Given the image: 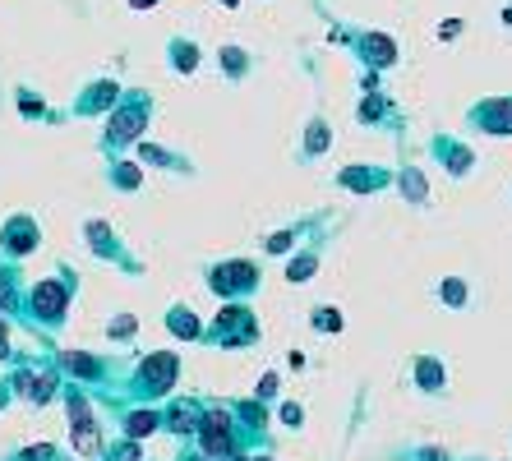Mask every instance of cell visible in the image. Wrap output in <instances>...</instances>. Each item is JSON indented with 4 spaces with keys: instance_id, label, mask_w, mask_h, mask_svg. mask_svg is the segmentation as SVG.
<instances>
[{
    "instance_id": "1",
    "label": "cell",
    "mask_w": 512,
    "mask_h": 461,
    "mask_svg": "<svg viewBox=\"0 0 512 461\" xmlns=\"http://www.w3.org/2000/svg\"><path fill=\"white\" fill-rule=\"evenodd\" d=\"M466 125L480 134H494V139H508L512 134V97H489L480 107L466 111Z\"/></svg>"
},
{
    "instance_id": "2",
    "label": "cell",
    "mask_w": 512,
    "mask_h": 461,
    "mask_svg": "<svg viewBox=\"0 0 512 461\" xmlns=\"http://www.w3.org/2000/svg\"><path fill=\"white\" fill-rule=\"evenodd\" d=\"M254 286H259L254 263H222V268H213V291L217 296H250Z\"/></svg>"
},
{
    "instance_id": "3",
    "label": "cell",
    "mask_w": 512,
    "mask_h": 461,
    "mask_svg": "<svg viewBox=\"0 0 512 461\" xmlns=\"http://www.w3.org/2000/svg\"><path fill=\"white\" fill-rule=\"evenodd\" d=\"M254 337H259V323H254L250 309H227L213 332V342H227V346H245V342H254Z\"/></svg>"
},
{
    "instance_id": "4",
    "label": "cell",
    "mask_w": 512,
    "mask_h": 461,
    "mask_svg": "<svg viewBox=\"0 0 512 461\" xmlns=\"http://www.w3.org/2000/svg\"><path fill=\"white\" fill-rule=\"evenodd\" d=\"M203 448L213 452V457H231V452H236V443H231V420L222 411H213L203 420Z\"/></svg>"
},
{
    "instance_id": "5",
    "label": "cell",
    "mask_w": 512,
    "mask_h": 461,
    "mask_svg": "<svg viewBox=\"0 0 512 461\" xmlns=\"http://www.w3.org/2000/svg\"><path fill=\"white\" fill-rule=\"evenodd\" d=\"M356 47H360V56L370 60L374 70H388V65L397 60L393 37H383V33H365V37H356Z\"/></svg>"
},
{
    "instance_id": "6",
    "label": "cell",
    "mask_w": 512,
    "mask_h": 461,
    "mask_svg": "<svg viewBox=\"0 0 512 461\" xmlns=\"http://www.w3.org/2000/svg\"><path fill=\"white\" fill-rule=\"evenodd\" d=\"M342 185L346 190H356V194H374V190L388 185V171H383V166H346Z\"/></svg>"
},
{
    "instance_id": "7",
    "label": "cell",
    "mask_w": 512,
    "mask_h": 461,
    "mask_svg": "<svg viewBox=\"0 0 512 461\" xmlns=\"http://www.w3.org/2000/svg\"><path fill=\"white\" fill-rule=\"evenodd\" d=\"M416 388L420 392H443L448 388V369L439 355H416Z\"/></svg>"
},
{
    "instance_id": "8",
    "label": "cell",
    "mask_w": 512,
    "mask_h": 461,
    "mask_svg": "<svg viewBox=\"0 0 512 461\" xmlns=\"http://www.w3.org/2000/svg\"><path fill=\"white\" fill-rule=\"evenodd\" d=\"M171 379H176V355H153L143 365V388L148 392H167Z\"/></svg>"
},
{
    "instance_id": "9",
    "label": "cell",
    "mask_w": 512,
    "mask_h": 461,
    "mask_svg": "<svg viewBox=\"0 0 512 461\" xmlns=\"http://www.w3.org/2000/svg\"><path fill=\"white\" fill-rule=\"evenodd\" d=\"M434 157H439V162L448 166V176H457V180L471 171V148H462L457 139H439L434 143Z\"/></svg>"
},
{
    "instance_id": "10",
    "label": "cell",
    "mask_w": 512,
    "mask_h": 461,
    "mask_svg": "<svg viewBox=\"0 0 512 461\" xmlns=\"http://www.w3.org/2000/svg\"><path fill=\"white\" fill-rule=\"evenodd\" d=\"M143 120H148V107H143V102H134L130 111H120V116L111 120V134H107V139H111V143H125V139H134V134L143 130Z\"/></svg>"
},
{
    "instance_id": "11",
    "label": "cell",
    "mask_w": 512,
    "mask_h": 461,
    "mask_svg": "<svg viewBox=\"0 0 512 461\" xmlns=\"http://www.w3.org/2000/svg\"><path fill=\"white\" fill-rule=\"evenodd\" d=\"M33 305H37V314H47V319H60V309H65V286H56V282L37 286Z\"/></svg>"
},
{
    "instance_id": "12",
    "label": "cell",
    "mask_w": 512,
    "mask_h": 461,
    "mask_svg": "<svg viewBox=\"0 0 512 461\" xmlns=\"http://www.w3.org/2000/svg\"><path fill=\"white\" fill-rule=\"evenodd\" d=\"M360 120H365V125H397V116L388 111L383 97H365V102H360Z\"/></svg>"
},
{
    "instance_id": "13",
    "label": "cell",
    "mask_w": 512,
    "mask_h": 461,
    "mask_svg": "<svg viewBox=\"0 0 512 461\" xmlns=\"http://www.w3.org/2000/svg\"><path fill=\"white\" fill-rule=\"evenodd\" d=\"M171 332H176V337H199V323H194L190 309H176V314H171Z\"/></svg>"
},
{
    "instance_id": "14",
    "label": "cell",
    "mask_w": 512,
    "mask_h": 461,
    "mask_svg": "<svg viewBox=\"0 0 512 461\" xmlns=\"http://www.w3.org/2000/svg\"><path fill=\"white\" fill-rule=\"evenodd\" d=\"M397 185H402V194H406V199L425 203V180H420V171H402V180H397Z\"/></svg>"
},
{
    "instance_id": "15",
    "label": "cell",
    "mask_w": 512,
    "mask_h": 461,
    "mask_svg": "<svg viewBox=\"0 0 512 461\" xmlns=\"http://www.w3.org/2000/svg\"><path fill=\"white\" fill-rule=\"evenodd\" d=\"M323 148H328V125H323V120H310V139H305V153H323Z\"/></svg>"
},
{
    "instance_id": "16",
    "label": "cell",
    "mask_w": 512,
    "mask_h": 461,
    "mask_svg": "<svg viewBox=\"0 0 512 461\" xmlns=\"http://www.w3.org/2000/svg\"><path fill=\"white\" fill-rule=\"evenodd\" d=\"M439 296L448 300V305H466V282L462 277H448V282L439 286Z\"/></svg>"
},
{
    "instance_id": "17",
    "label": "cell",
    "mask_w": 512,
    "mask_h": 461,
    "mask_svg": "<svg viewBox=\"0 0 512 461\" xmlns=\"http://www.w3.org/2000/svg\"><path fill=\"white\" fill-rule=\"evenodd\" d=\"M314 328H319V332H337V328H342V314H337V309H314Z\"/></svg>"
},
{
    "instance_id": "18",
    "label": "cell",
    "mask_w": 512,
    "mask_h": 461,
    "mask_svg": "<svg viewBox=\"0 0 512 461\" xmlns=\"http://www.w3.org/2000/svg\"><path fill=\"white\" fill-rule=\"evenodd\" d=\"M314 263H319V259H314V254H305V259H296L291 268H286V277H291V282H305V277L314 272Z\"/></svg>"
},
{
    "instance_id": "19",
    "label": "cell",
    "mask_w": 512,
    "mask_h": 461,
    "mask_svg": "<svg viewBox=\"0 0 512 461\" xmlns=\"http://www.w3.org/2000/svg\"><path fill=\"white\" fill-rule=\"evenodd\" d=\"M153 425H157V415H153V411H148V415H143V411H139V415H130V434H134V438L153 434Z\"/></svg>"
},
{
    "instance_id": "20",
    "label": "cell",
    "mask_w": 512,
    "mask_h": 461,
    "mask_svg": "<svg viewBox=\"0 0 512 461\" xmlns=\"http://www.w3.org/2000/svg\"><path fill=\"white\" fill-rule=\"evenodd\" d=\"M107 97H116V88H111V83H102V88H93V93H88V111L107 107Z\"/></svg>"
},
{
    "instance_id": "21",
    "label": "cell",
    "mask_w": 512,
    "mask_h": 461,
    "mask_svg": "<svg viewBox=\"0 0 512 461\" xmlns=\"http://www.w3.org/2000/svg\"><path fill=\"white\" fill-rule=\"evenodd\" d=\"M28 240H33V226H28V222H19V226H14V231H10V245H14V249H24Z\"/></svg>"
},
{
    "instance_id": "22",
    "label": "cell",
    "mask_w": 512,
    "mask_h": 461,
    "mask_svg": "<svg viewBox=\"0 0 512 461\" xmlns=\"http://www.w3.org/2000/svg\"><path fill=\"white\" fill-rule=\"evenodd\" d=\"M296 236H300V231H282V236L268 240V249H273V254H286V245H296Z\"/></svg>"
},
{
    "instance_id": "23",
    "label": "cell",
    "mask_w": 512,
    "mask_h": 461,
    "mask_svg": "<svg viewBox=\"0 0 512 461\" xmlns=\"http://www.w3.org/2000/svg\"><path fill=\"white\" fill-rule=\"evenodd\" d=\"M176 60H180V70H194V47H176Z\"/></svg>"
},
{
    "instance_id": "24",
    "label": "cell",
    "mask_w": 512,
    "mask_h": 461,
    "mask_svg": "<svg viewBox=\"0 0 512 461\" xmlns=\"http://www.w3.org/2000/svg\"><path fill=\"white\" fill-rule=\"evenodd\" d=\"M227 70L231 74H245V56H240V51H227Z\"/></svg>"
},
{
    "instance_id": "25",
    "label": "cell",
    "mask_w": 512,
    "mask_h": 461,
    "mask_svg": "<svg viewBox=\"0 0 512 461\" xmlns=\"http://www.w3.org/2000/svg\"><path fill=\"white\" fill-rule=\"evenodd\" d=\"M503 19H508V24H512V10H508V14H503Z\"/></svg>"
},
{
    "instance_id": "26",
    "label": "cell",
    "mask_w": 512,
    "mask_h": 461,
    "mask_svg": "<svg viewBox=\"0 0 512 461\" xmlns=\"http://www.w3.org/2000/svg\"><path fill=\"white\" fill-rule=\"evenodd\" d=\"M263 461H268V457H263Z\"/></svg>"
}]
</instances>
